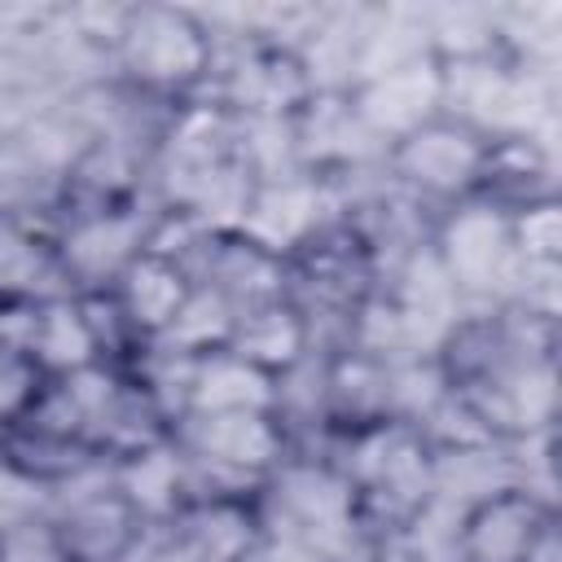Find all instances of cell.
<instances>
[{
	"label": "cell",
	"mask_w": 562,
	"mask_h": 562,
	"mask_svg": "<svg viewBox=\"0 0 562 562\" xmlns=\"http://www.w3.org/2000/svg\"><path fill=\"white\" fill-rule=\"evenodd\" d=\"M356 119L386 149L391 140L417 132L422 123L448 114V66L426 48L395 66H382L347 88Z\"/></svg>",
	"instance_id": "ba28073f"
},
{
	"label": "cell",
	"mask_w": 562,
	"mask_h": 562,
	"mask_svg": "<svg viewBox=\"0 0 562 562\" xmlns=\"http://www.w3.org/2000/svg\"><path fill=\"white\" fill-rule=\"evenodd\" d=\"M487 140L474 123L457 119V114H439L430 123H422L417 132L391 140L382 149V180L426 206V211H448L465 198H474L479 176H483V158H487Z\"/></svg>",
	"instance_id": "7a4b0ae2"
},
{
	"label": "cell",
	"mask_w": 562,
	"mask_h": 562,
	"mask_svg": "<svg viewBox=\"0 0 562 562\" xmlns=\"http://www.w3.org/2000/svg\"><path fill=\"white\" fill-rule=\"evenodd\" d=\"M105 294H110L114 307L123 312L132 338H136L140 347H149V342H162L167 329L176 325V316L184 312V303H189V294H193V277H189L176 259H167L162 250H149V246H145V250L119 272V281H114Z\"/></svg>",
	"instance_id": "8fae6325"
},
{
	"label": "cell",
	"mask_w": 562,
	"mask_h": 562,
	"mask_svg": "<svg viewBox=\"0 0 562 562\" xmlns=\"http://www.w3.org/2000/svg\"><path fill=\"white\" fill-rule=\"evenodd\" d=\"M110 53L127 92L180 105L211 88L220 66V35L206 18L180 4H132L119 13Z\"/></svg>",
	"instance_id": "6da1fadb"
},
{
	"label": "cell",
	"mask_w": 562,
	"mask_h": 562,
	"mask_svg": "<svg viewBox=\"0 0 562 562\" xmlns=\"http://www.w3.org/2000/svg\"><path fill=\"white\" fill-rule=\"evenodd\" d=\"M44 382L48 378L35 369V360L22 347H13V342L0 338V426L4 430L18 426L31 413V404L44 391Z\"/></svg>",
	"instance_id": "d6986e66"
},
{
	"label": "cell",
	"mask_w": 562,
	"mask_h": 562,
	"mask_svg": "<svg viewBox=\"0 0 562 562\" xmlns=\"http://www.w3.org/2000/svg\"><path fill=\"white\" fill-rule=\"evenodd\" d=\"M277 408V378L263 369L246 364L228 347L189 356V378H184V417H215V413H263Z\"/></svg>",
	"instance_id": "5bb4252c"
},
{
	"label": "cell",
	"mask_w": 562,
	"mask_h": 562,
	"mask_svg": "<svg viewBox=\"0 0 562 562\" xmlns=\"http://www.w3.org/2000/svg\"><path fill=\"white\" fill-rule=\"evenodd\" d=\"M562 527H558V518H549L544 522V531L536 536V544L527 549V558L522 562H562V536H558Z\"/></svg>",
	"instance_id": "ffe728a7"
},
{
	"label": "cell",
	"mask_w": 562,
	"mask_h": 562,
	"mask_svg": "<svg viewBox=\"0 0 562 562\" xmlns=\"http://www.w3.org/2000/svg\"><path fill=\"white\" fill-rule=\"evenodd\" d=\"M329 220H338V198L329 180L312 171H290L272 180H255L237 233L277 259H294Z\"/></svg>",
	"instance_id": "9c48e42d"
},
{
	"label": "cell",
	"mask_w": 562,
	"mask_h": 562,
	"mask_svg": "<svg viewBox=\"0 0 562 562\" xmlns=\"http://www.w3.org/2000/svg\"><path fill=\"white\" fill-rule=\"evenodd\" d=\"M474 198H479V202H492V206H501V211H518V206H527V202L558 198L549 140H544L540 132L492 136Z\"/></svg>",
	"instance_id": "2e32d148"
},
{
	"label": "cell",
	"mask_w": 562,
	"mask_h": 562,
	"mask_svg": "<svg viewBox=\"0 0 562 562\" xmlns=\"http://www.w3.org/2000/svg\"><path fill=\"white\" fill-rule=\"evenodd\" d=\"M509 215V250L518 272H558L562 268V202L540 198Z\"/></svg>",
	"instance_id": "e0dca14e"
},
{
	"label": "cell",
	"mask_w": 562,
	"mask_h": 562,
	"mask_svg": "<svg viewBox=\"0 0 562 562\" xmlns=\"http://www.w3.org/2000/svg\"><path fill=\"white\" fill-rule=\"evenodd\" d=\"M246 562H277V558H272V553H268V544H259V549H255V553H250V558H246Z\"/></svg>",
	"instance_id": "44dd1931"
},
{
	"label": "cell",
	"mask_w": 562,
	"mask_h": 562,
	"mask_svg": "<svg viewBox=\"0 0 562 562\" xmlns=\"http://www.w3.org/2000/svg\"><path fill=\"white\" fill-rule=\"evenodd\" d=\"M228 351L281 382L303 360H312L321 351V342H316L312 316L294 299H277V303H259V307L237 312L233 334H228Z\"/></svg>",
	"instance_id": "7c38bea8"
},
{
	"label": "cell",
	"mask_w": 562,
	"mask_h": 562,
	"mask_svg": "<svg viewBox=\"0 0 562 562\" xmlns=\"http://www.w3.org/2000/svg\"><path fill=\"white\" fill-rule=\"evenodd\" d=\"M430 250L457 290L461 307H496L509 303L518 281V259L509 250V215L492 202L465 198L435 215Z\"/></svg>",
	"instance_id": "277c9868"
},
{
	"label": "cell",
	"mask_w": 562,
	"mask_h": 562,
	"mask_svg": "<svg viewBox=\"0 0 562 562\" xmlns=\"http://www.w3.org/2000/svg\"><path fill=\"white\" fill-rule=\"evenodd\" d=\"M558 505L527 483H505L457 509L452 558L457 562H522Z\"/></svg>",
	"instance_id": "30bf717a"
},
{
	"label": "cell",
	"mask_w": 562,
	"mask_h": 562,
	"mask_svg": "<svg viewBox=\"0 0 562 562\" xmlns=\"http://www.w3.org/2000/svg\"><path fill=\"white\" fill-rule=\"evenodd\" d=\"M22 351L35 360V369L44 378H70L79 369L101 364L83 299L70 294V290L35 299V307L26 316V329H22Z\"/></svg>",
	"instance_id": "9a60e30c"
},
{
	"label": "cell",
	"mask_w": 562,
	"mask_h": 562,
	"mask_svg": "<svg viewBox=\"0 0 562 562\" xmlns=\"http://www.w3.org/2000/svg\"><path fill=\"white\" fill-rule=\"evenodd\" d=\"M105 474L114 483V492L136 509V518L145 527H158L167 522L189 496H193V483H189V457L180 452L176 435L158 439V443H145L127 457H114L105 461Z\"/></svg>",
	"instance_id": "4fadbf2b"
},
{
	"label": "cell",
	"mask_w": 562,
	"mask_h": 562,
	"mask_svg": "<svg viewBox=\"0 0 562 562\" xmlns=\"http://www.w3.org/2000/svg\"><path fill=\"white\" fill-rule=\"evenodd\" d=\"M158 202L127 198L110 206H57L48 215V241L57 272L70 294H97L119 281V272L145 250Z\"/></svg>",
	"instance_id": "3957f363"
},
{
	"label": "cell",
	"mask_w": 562,
	"mask_h": 562,
	"mask_svg": "<svg viewBox=\"0 0 562 562\" xmlns=\"http://www.w3.org/2000/svg\"><path fill=\"white\" fill-rule=\"evenodd\" d=\"M0 562H70L48 505H31L0 522Z\"/></svg>",
	"instance_id": "ac0fdd59"
},
{
	"label": "cell",
	"mask_w": 562,
	"mask_h": 562,
	"mask_svg": "<svg viewBox=\"0 0 562 562\" xmlns=\"http://www.w3.org/2000/svg\"><path fill=\"white\" fill-rule=\"evenodd\" d=\"M44 505L57 518V531H61L70 562H136L140 540L149 531L136 518V509L114 492L105 465L66 483Z\"/></svg>",
	"instance_id": "52a82bcc"
},
{
	"label": "cell",
	"mask_w": 562,
	"mask_h": 562,
	"mask_svg": "<svg viewBox=\"0 0 562 562\" xmlns=\"http://www.w3.org/2000/svg\"><path fill=\"white\" fill-rule=\"evenodd\" d=\"M263 544L259 496H189L149 527L136 562H246Z\"/></svg>",
	"instance_id": "5b68a950"
},
{
	"label": "cell",
	"mask_w": 562,
	"mask_h": 562,
	"mask_svg": "<svg viewBox=\"0 0 562 562\" xmlns=\"http://www.w3.org/2000/svg\"><path fill=\"white\" fill-rule=\"evenodd\" d=\"M206 92L237 119H294L312 101L316 83L299 48L268 44L246 31L228 53H220Z\"/></svg>",
	"instance_id": "8992f818"
}]
</instances>
